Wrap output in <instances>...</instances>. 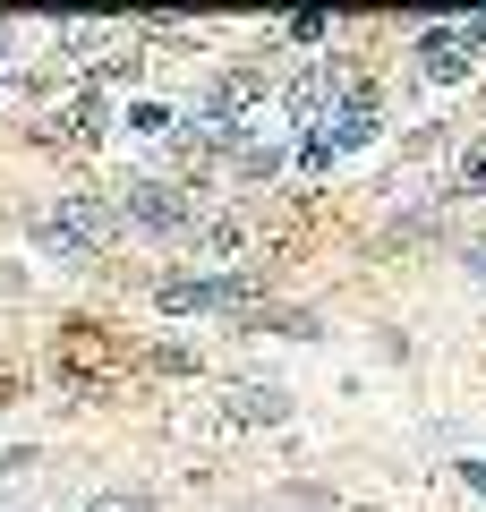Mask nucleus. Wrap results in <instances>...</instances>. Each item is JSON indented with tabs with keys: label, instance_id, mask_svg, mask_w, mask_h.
Listing matches in <instances>:
<instances>
[{
	"label": "nucleus",
	"instance_id": "nucleus-4",
	"mask_svg": "<svg viewBox=\"0 0 486 512\" xmlns=\"http://www.w3.org/2000/svg\"><path fill=\"white\" fill-rule=\"evenodd\" d=\"M120 222H137V231H197V222H188V197L171 180H128L120 188Z\"/></svg>",
	"mask_w": 486,
	"mask_h": 512
},
{
	"label": "nucleus",
	"instance_id": "nucleus-12",
	"mask_svg": "<svg viewBox=\"0 0 486 512\" xmlns=\"http://www.w3.org/2000/svg\"><path fill=\"white\" fill-rule=\"evenodd\" d=\"M171 120H180V111L154 103V94H137V103H128V137H171Z\"/></svg>",
	"mask_w": 486,
	"mask_h": 512
},
{
	"label": "nucleus",
	"instance_id": "nucleus-8",
	"mask_svg": "<svg viewBox=\"0 0 486 512\" xmlns=\"http://www.w3.org/2000/svg\"><path fill=\"white\" fill-rule=\"evenodd\" d=\"M324 137H333V146H367V137H376V103H367V94H350L342 111H333V128H324Z\"/></svg>",
	"mask_w": 486,
	"mask_h": 512
},
{
	"label": "nucleus",
	"instance_id": "nucleus-18",
	"mask_svg": "<svg viewBox=\"0 0 486 512\" xmlns=\"http://www.w3.org/2000/svg\"><path fill=\"white\" fill-rule=\"evenodd\" d=\"M461 478H469V487H478V495H486V461H461Z\"/></svg>",
	"mask_w": 486,
	"mask_h": 512
},
{
	"label": "nucleus",
	"instance_id": "nucleus-11",
	"mask_svg": "<svg viewBox=\"0 0 486 512\" xmlns=\"http://www.w3.org/2000/svg\"><path fill=\"white\" fill-rule=\"evenodd\" d=\"M137 69H145L137 43H111V52H94V69H86V77H94V86H120V77H137Z\"/></svg>",
	"mask_w": 486,
	"mask_h": 512
},
{
	"label": "nucleus",
	"instance_id": "nucleus-1",
	"mask_svg": "<svg viewBox=\"0 0 486 512\" xmlns=\"http://www.w3.org/2000/svg\"><path fill=\"white\" fill-rule=\"evenodd\" d=\"M35 239H43V248H60V256H94V248H111V239H120V197H69L60 214L35 222Z\"/></svg>",
	"mask_w": 486,
	"mask_h": 512
},
{
	"label": "nucleus",
	"instance_id": "nucleus-15",
	"mask_svg": "<svg viewBox=\"0 0 486 512\" xmlns=\"http://www.w3.org/2000/svg\"><path fill=\"white\" fill-rule=\"evenodd\" d=\"M282 35H290V43H324V35H333V18H324V9H299Z\"/></svg>",
	"mask_w": 486,
	"mask_h": 512
},
{
	"label": "nucleus",
	"instance_id": "nucleus-2",
	"mask_svg": "<svg viewBox=\"0 0 486 512\" xmlns=\"http://www.w3.org/2000/svg\"><path fill=\"white\" fill-rule=\"evenodd\" d=\"M162 308H171V316H214V308H256V282H214V274H171V282H162Z\"/></svg>",
	"mask_w": 486,
	"mask_h": 512
},
{
	"label": "nucleus",
	"instance_id": "nucleus-3",
	"mask_svg": "<svg viewBox=\"0 0 486 512\" xmlns=\"http://www.w3.org/2000/svg\"><path fill=\"white\" fill-rule=\"evenodd\" d=\"M256 103H265V69H222L197 94V120H214V137H239V111H256Z\"/></svg>",
	"mask_w": 486,
	"mask_h": 512
},
{
	"label": "nucleus",
	"instance_id": "nucleus-13",
	"mask_svg": "<svg viewBox=\"0 0 486 512\" xmlns=\"http://www.w3.org/2000/svg\"><path fill=\"white\" fill-rule=\"evenodd\" d=\"M452 188L486 197V137H469V146H461V163H452Z\"/></svg>",
	"mask_w": 486,
	"mask_h": 512
},
{
	"label": "nucleus",
	"instance_id": "nucleus-9",
	"mask_svg": "<svg viewBox=\"0 0 486 512\" xmlns=\"http://www.w3.org/2000/svg\"><path fill=\"white\" fill-rule=\"evenodd\" d=\"M231 163H239V180H273L282 171V146L273 137H231Z\"/></svg>",
	"mask_w": 486,
	"mask_h": 512
},
{
	"label": "nucleus",
	"instance_id": "nucleus-17",
	"mask_svg": "<svg viewBox=\"0 0 486 512\" xmlns=\"http://www.w3.org/2000/svg\"><path fill=\"white\" fill-rule=\"evenodd\" d=\"M86 512H154V504H145V495L128 487V495H103V504H86Z\"/></svg>",
	"mask_w": 486,
	"mask_h": 512
},
{
	"label": "nucleus",
	"instance_id": "nucleus-10",
	"mask_svg": "<svg viewBox=\"0 0 486 512\" xmlns=\"http://www.w3.org/2000/svg\"><path fill=\"white\" fill-rule=\"evenodd\" d=\"M188 248H197V256H239V248H248V222H231V214H222V222H197Z\"/></svg>",
	"mask_w": 486,
	"mask_h": 512
},
{
	"label": "nucleus",
	"instance_id": "nucleus-16",
	"mask_svg": "<svg viewBox=\"0 0 486 512\" xmlns=\"http://www.w3.org/2000/svg\"><path fill=\"white\" fill-rule=\"evenodd\" d=\"M35 461H43L35 444H0V478H18V470H35Z\"/></svg>",
	"mask_w": 486,
	"mask_h": 512
},
{
	"label": "nucleus",
	"instance_id": "nucleus-6",
	"mask_svg": "<svg viewBox=\"0 0 486 512\" xmlns=\"http://www.w3.org/2000/svg\"><path fill=\"white\" fill-rule=\"evenodd\" d=\"M43 137H52V146H103V137H111V103H103V94H77V103L52 111Z\"/></svg>",
	"mask_w": 486,
	"mask_h": 512
},
{
	"label": "nucleus",
	"instance_id": "nucleus-7",
	"mask_svg": "<svg viewBox=\"0 0 486 512\" xmlns=\"http://www.w3.org/2000/svg\"><path fill=\"white\" fill-rule=\"evenodd\" d=\"M282 393H273V384H231V393H222V419H239V427H256V419H282Z\"/></svg>",
	"mask_w": 486,
	"mask_h": 512
},
{
	"label": "nucleus",
	"instance_id": "nucleus-14",
	"mask_svg": "<svg viewBox=\"0 0 486 512\" xmlns=\"http://www.w3.org/2000/svg\"><path fill=\"white\" fill-rule=\"evenodd\" d=\"M333 163H342V146H333L324 128H307V146H299V171H333Z\"/></svg>",
	"mask_w": 486,
	"mask_h": 512
},
{
	"label": "nucleus",
	"instance_id": "nucleus-5",
	"mask_svg": "<svg viewBox=\"0 0 486 512\" xmlns=\"http://www.w3.org/2000/svg\"><path fill=\"white\" fill-rule=\"evenodd\" d=\"M350 94H359V86H350L342 69H299L282 86V111H290V120H324V111H342Z\"/></svg>",
	"mask_w": 486,
	"mask_h": 512
}]
</instances>
